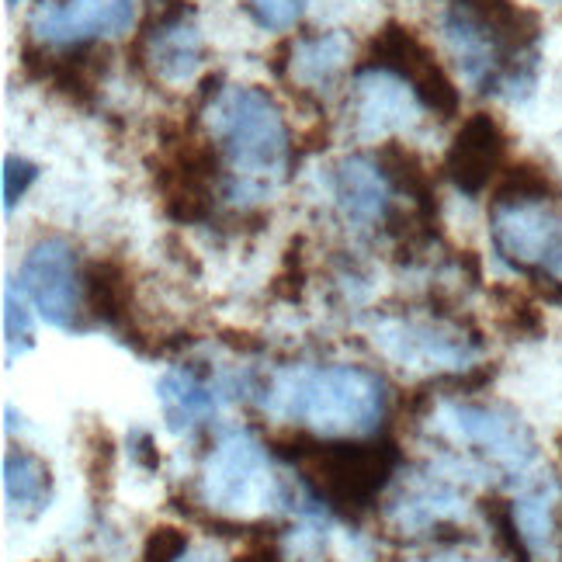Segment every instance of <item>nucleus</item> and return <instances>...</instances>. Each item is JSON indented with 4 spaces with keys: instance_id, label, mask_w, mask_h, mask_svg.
I'll return each instance as SVG.
<instances>
[{
    "instance_id": "nucleus-16",
    "label": "nucleus",
    "mask_w": 562,
    "mask_h": 562,
    "mask_svg": "<svg viewBox=\"0 0 562 562\" xmlns=\"http://www.w3.org/2000/svg\"><path fill=\"white\" fill-rule=\"evenodd\" d=\"M157 396L164 406V420L175 435L209 424L215 417V409H220V393H215L209 372L194 369V364L164 372L157 382Z\"/></svg>"
},
{
    "instance_id": "nucleus-1",
    "label": "nucleus",
    "mask_w": 562,
    "mask_h": 562,
    "mask_svg": "<svg viewBox=\"0 0 562 562\" xmlns=\"http://www.w3.org/2000/svg\"><path fill=\"white\" fill-rule=\"evenodd\" d=\"M441 29L480 94L525 98L538 70V14L514 0H445Z\"/></svg>"
},
{
    "instance_id": "nucleus-27",
    "label": "nucleus",
    "mask_w": 562,
    "mask_h": 562,
    "mask_svg": "<svg viewBox=\"0 0 562 562\" xmlns=\"http://www.w3.org/2000/svg\"><path fill=\"white\" fill-rule=\"evenodd\" d=\"M240 8L265 32H289L306 14V0H240Z\"/></svg>"
},
{
    "instance_id": "nucleus-33",
    "label": "nucleus",
    "mask_w": 562,
    "mask_h": 562,
    "mask_svg": "<svg viewBox=\"0 0 562 562\" xmlns=\"http://www.w3.org/2000/svg\"><path fill=\"white\" fill-rule=\"evenodd\" d=\"M414 562H462V559H441V555L435 559V555H430V559H414Z\"/></svg>"
},
{
    "instance_id": "nucleus-32",
    "label": "nucleus",
    "mask_w": 562,
    "mask_h": 562,
    "mask_svg": "<svg viewBox=\"0 0 562 562\" xmlns=\"http://www.w3.org/2000/svg\"><path fill=\"white\" fill-rule=\"evenodd\" d=\"M136 441H139V448H133V456H136L146 469H157V465H160V456H157V448H154V438L143 435V430H139Z\"/></svg>"
},
{
    "instance_id": "nucleus-13",
    "label": "nucleus",
    "mask_w": 562,
    "mask_h": 562,
    "mask_svg": "<svg viewBox=\"0 0 562 562\" xmlns=\"http://www.w3.org/2000/svg\"><path fill=\"white\" fill-rule=\"evenodd\" d=\"M375 344L385 358L403 369H472V355L480 344L465 340L456 330H441L435 323L393 319L375 327Z\"/></svg>"
},
{
    "instance_id": "nucleus-20",
    "label": "nucleus",
    "mask_w": 562,
    "mask_h": 562,
    "mask_svg": "<svg viewBox=\"0 0 562 562\" xmlns=\"http://www.w3.org/2000/svg\"><path fill=\"white\" fill-rule=\"evenodd\" d=\"M375 164L382 170V178L393 184L400 194L414 199V205L435 220L438 212V191H435V175L427 170V164L420 160V154H414L406 143L400 139H385L375 154Z\"/></svg>"
},
{
    "instance_id": "nucleus-9",
    "label": "nucleus",
    "mask_w": 562,
    "mask_h": 562,
    "mask_svg": "<svg viewBox=\"0 0 562 562\" xmlns=\"http://www.w3.org/2000/svg\"><path fill=\"white\" fill-rule=\"evenodd\" d=\"M149 175L160 191L167 220L181 226L205 223L212 215V188L220 178V149L191 136L170 139L157 157H149Z\"/></svg>"
},
{
    "instance_id": "nucleus-22",
    "label": "nucleus",
    "mask_w": 562,
    "mask_h": 562,
    "mask_svg": "<svg viewBox=\"0 0 562 562\" xmlns=\"http://www.w3.org/2000/svg\"><path fill=\"white\" fill-rule=\"evenodd\" d=\"M555 504H559V493L549 480L531 486L521 501L514 504V521H517V528H521L531 555H549L559 542Z\"/></svg>"
},
{
    "instance_id": "nucleus-25",
    "label": "nucleus",
    "mask_w": 562,
    "mask_h": 562,
    "mask_svg": "<svg viewBox=\"0 0 562 562\" xmlns=\"http://www.w3.org/2000/svg\"><path fill=\"white\" fill-rule=\"evenodd\" d=\"M4 344H8V361L29 355L35 348V323L29 310V295L21 292L18 281L4 285Z\"/></svg>"
},
{
    "instance_id": "nucleus-21",
    "label": "nucleus",
    "mask_w": 562,
    "mask_h": 562,
    "mask_svg": "<svg viewBox=\"0 0 562 562\" xmlns=\"http://www.w3.org/2000/svg\"><path fill=\"white\" fill-rule=\"evenodd\" d=\"M348 63V42L337 32H313L295 38L292 53V70L295 77L306 83L310 91H323L337 80V74Z\"/></svg>"
},
{
    "instance_id": "nucleus-4",
    "label": "nucleus",
    "mask_w": 562,
    "mask_h": 562,
    "mask_svg": "<svg viewBox=\"0 0 562 562\" xmlns=\"http://www.w3.org/2000/svg\"><path fill=\"white\" fill-rule=\"evenodd\" d=\"M268 448L292 462L302 483L340 514L369 510L400 462L393 441H319L302 427L278 430L268 438Z\"/></svg>"
},
{
    "instance_id": "nucleus-14",
    "label": "nucleus",
    "mask_w": 562,
    "mask_h": 562,
    "mask_svg": "<svg viewBox=\"0 0 562 562\" xmlns=\"http://www.w3.org/2000/svg\"><path fill=\"white\" fill-rule=\"evenodd\" d=\"M507 157V136L501 122L486 112H475L451 139L445 154V175L462 194H483L493 178H501Z\"/></svg>"
},
{
    "instance_id": "nucleus-28",
    "label": "nucleus",
    "mask_w": 562,
    "mask_h": 562,
    "mask_svg": "<svg viewBox=\"0 0 562 562\" xmlns=\"http://www.w3.org/2000/svg\"><path fill=\"white\" fill-rule=\"evenodd\" d=\"M188 555V531L178 525H157L143 538L139 562H181Z\"/></svg>"
},
{
    "instance_id": "nucleus-31",
    "label": "nucleus",
    "mask_w": 562,
    "mask_h": 562,
    "mask_svg": "<svg viewBox=\"0 0 562 562\" xmlns=\"http://www.w3.org/2000/svg\"><path fill=\"white\" fill-rule=\"evenodd\" d=\"M233 562H285V555H281L278 542L265 531V535L247 538V546L233 555Z\"/></svg>"
},
{
    "instance_id": "nucleus-12",
    "label": "nucleus",
    "mask_w": 562,
    "mask_h": 562,
    "mask_svg": "<svg viewBox=\"0 0 562 562\" xmlns=\"http://www.w3.org/2000/svg\"><path fill=\"white\" fill-rule=\"evenodd\" d=\"M133 63L139 70L149 67V74L167 83H188L194 77V70L205 63V42L191 21L188 0H170L136 35Z\"/></svg>"
},
{
    "instance_id": "nucleus-26",
    "label": "nucleus",
    "mask_w": 562,
    "mask_h": 562,
    "mask_svg": "<svg viewBox=\"0 0 562 562\" xmlns=\"http://www.w3.org/2000/svg\"><path fill=\"white\" fill-rule=\"evenodd\" d=\"M483 514H486L496 542H501V549L507 552L510 562H535L521 528H517V521H514V504L501 501V496H490V501H483Z\"/></svg>"
},
{
    "instance_id": "nucleus-36",
    "label": "nucleus",
    "mask_w": 562,
    "mask_h": 562,
    "mask_svg": "<svg viewBox=\"0 0 562 562\" xmlns=\"http://www.w3.org/2000/svg\"><path fill=\"white\" fill-rule=\"evenodd\" d=\"M559 456H562V435H559Z\"/></svg>"
},
{
    "instance_id": "nucleus-29",
    "label": "nucleus",
    "mask_w": 562,
    "mask_h": 562,
    "mask_svg": "<svg viewBox=\"0 0 562 562\" xmlns=\"http://www.w3.org/2000/svg\"><path fill=\"white\" fill-rule=\"evenodd\" d=\"M112 472H115V441L108 438V430L94 427L88 438V475L91 486L98 490L101 483L112 486Z\"/></svg>"
},
{
    "instance_id": "nucleus-30",
    "label": "nucleus",
    "mask_w": 562,
    "mask_h": 562,
    "mask_svg": "<svg viewBox=\"0 0 562 562\" xmlns=\"http://www.w3.org/2000/svg\"><path fill=\"white\" fill-rule=\"evenodd\" d=\"M38 181V164L25 160V157H8L4 160V209L11 212L21 199H25V191Z\"/></svg>"
},
{
    "instance_id": "nucleus-5",
    "label": "nucleus",
    "mask_w": 562,
    "mask_h": 562,
    "mask_svg": "<svg viewBox=\"0 0 562 562\" xmlns=\"http://www.w3.org/2000/svg\"><path fill=\"white\" fill-rule=\"evenodd\" d=\"M202 501L226 517H257L285 504V490L274 480L265 448L250 430H223L202 465Z\"/></svg>"
},
{
    "instance_id": "nucleus-6",
    "label": "nucleus",
    "mask_w": 562,
    "mask_h": 562,
    "mask_svg": "<svg viewBox=\"0 0 562 562\" xmlns=\"http://www.w3.org/2000/svg\"><path fill=\"white\" fill-rule=\"evenodd\" d=\"M358 70H379V74L400 77L403 83H409L414 98L438 119H456L462 108V94L456 88V80L445 74L435 49H430L414 29L403 25V21H385L369 38Z\"/></svg>"
},
{
    "instance_id": "nucleus-11",
    "label": "nucleus",
    "mask_w": 562,
    "mask_h": 562,
    "mask_svg": "<svg viewBox=\"0 0 562 562\" xmlns=\"http://www.w3.org/2000/svg\"><path fill=\"white\" fill-rule=\"evenodd\" d=\"M136 21V0H35L29 29L42 46H83L122 35Z\"/></svg>"
},
{
    "instance_id": "nucleus-18",
    "label": "nucleus",
    "mask_w": 562,
    "mask_h": 562,
    "mask_svg": "<svg viewBox=\"0 0 562 562\" xmlns=\"http://www.w3.org/2000/svg\"><path fill=\"white\" fill-rule=\"evenodd\" d=\"M358 122L364 136H379L389 128H403L417 122V104L400 88V77L379 70H358Z\"/></svg>"
},
{
    "instance_id": "nucleus-10",
    "label": "nucleus",
    "mask_w": 562,
    "mask_h": 562,
    "mask_svg": "<svg viewBox=\"0 0 562 562\" xmlns=\"http://www.w3.org/2000/svg\"><path fill=\"white\" fill-rule=\"evenodd\" d=\"M493 244L510 268L562 281V220H555L538 202L496 205Z\"/></svg>"
},
{
    "instance_id": "nucleus-8",
    "label": "nucleus",
    "mask_w": 562,
    "mask_h": 562,
    "mask_svg": "<svg viewBox=\"0 0 562 562\" xmlns=\"http://www.w3.org/2000/svg\"><path fill=\"white\" fill-rule=\"evenodd\" d=\"M430 430L448 445L480 451L507 475H521L535 462L531 430L507 409L475 406V403H441L430 417Z\"/></svg>"
},
{
    "instance_id": "nucleus-35",
    "label": "nucleus",
    "mask_w": 562,
    "mask_h": 562,
    "mask_svg": "<svg viewBox=\"0 0 562 562\" xmlns=\"http://www.w3.org/2000/svg\"><path fill=\"white\" fill-rule=\"evenodd\" d=\"M21 4V0H8V8H18Z\"/></svg>"
},
{
    "instance_id": "nucleus-7",
    "label": "nucleus",
    "mask_w": 562,
    "mask_h": 562,
    "mask_svg": "<svg viewBox=\"0 0 562 562\" xmlns=\"http://www.w3.org/2000/svg\"><path fill=\"white\" fill-rule=\"evenodd\" d=\"M18 285L38 310V316L67 334H88L94 319L83 299V271L77 268V254L67 240L49 236L38 240L18 271Z\"/></svg>"
},
{
    "instance_id": "nucleus-15",
    "label": "nucleus",
    "mask_w": 562,
    "mask_h": 562,
    "mask_svg": "<svg viewBox=\"0 0 562 562\" xmlns=\"http://www.w3.org/2000/svg\"><path fill=\"white\" fill-rule=\"evenodd\" d=\"M83 299L94 323L139 340L133 327V278L119 257H98L83 268Z\"/></svg>"
},
{
    "instance_id": "nucleus-2",
    "label": "nucleus",
    "mask_w": 562,
    "mask_h": 562,
    "mask_svg": "<svg viewBox=\"0 0 562 562\" xmlns=\"http://www.w3.org/2000/svg\"><path fill=\"white\" fill-rule=\"evenodd\" d=\"M265 414L330 438H364L382 424L385 385L361 364H295L261 389Z\"/></svg>"
},
{
    "instance_id": "nucleus-23",
    "label": "nucleus",
    "mask_w": 562,
    "mask_h": 562,
    "mask_svg": "<svg viewBox=\"0 0 562 562\" xmlns=\"http://www.w3.org/2000/svg\"><path fill=\"white\" fill-rule=\"evenodd\" d=\"M456 507H459V496L445 483H424L420 490L400 496V501L389 507V517H393L396 528L403 531H435L438 525L448 521V514Z\"/></svg>"
},
{
    "instance_id": "nucleus-34",
    "label": "nucleus",
    "mask_w": 562,
    "mask_h": 562,
    "mask_svg": "<svg viewBox=\"0 0 562 562\" xmlns=\"http://www.w3.org/2000/svg\"><path fill=\"white\" fill-rule=\"evenodd\" d=\"M181 562H212L209 555H191V559H181Z\"/></svg>"
},
{
    "instance_id": "nucleus-3",
    "label": "nucleus",
    "mask_w": 562,
    "mask_h": 562,
    "mask_svg": "<svg viewBox=\"0 0 562 562\" xmlns=\"http://www.w3.org/2000/svg\"><path fill=\"white\" fill-rule=\"evenodd\" d=\"M209 133L223 149L233 178L226 194L250 205L292 167V136L281 108L261 88H226L209 108Z\"/></svg>"
},
{
    "instance_id": "nucleus-19",
    "label": "nucleus",
    "mask_w": 562,
    "mask_h": 562,
    "mask_svg": "<svg viewBox=\"0 0 562 562\" xmlns=\"http://www.w3.org/2000/svg\"><path fill=\"white\" fill-rule=\"evenodd\" d=\"M4 496L11 510L21 514H42L53 501V472L46 465V459H38L29 448H8L4 451Z\"/></svg>"
},
{
    "instance_id": "nucleus-17",
    "label": "nucleus",
    "mask_w": 562,
    "mask_h": 562,
    "mask_svg": "<svg viewBox=\"0 0 562 562\" xmlns=\"http://www.w3.org/2000/svg\"><path fill=\"white\" fill-rule=\"evenodd\" d=\"M334 194L344 220L355 226H372L379 220L385 223L389 209H393L379 164L364 157H348L334 167Z\"/></svg>"
},
{
    "instance_id": "nucleus-24",
    "label": "nucleus",
    "mask_w": 562,
    "mask_h": 562,
    "mask_svg": "<svg viewBox=\"0 0 562 562\" xmlns=\"http://www.w3.org/2000/svg\"><path fill=\"white\" fill-rule=\"evenodd\" d=\"M555 191L559 188L549 178V170L525 160V164L501 170V181L493 184V202L496 205H535V202L555 199Z\"/></svg>"
}]
</instances>
